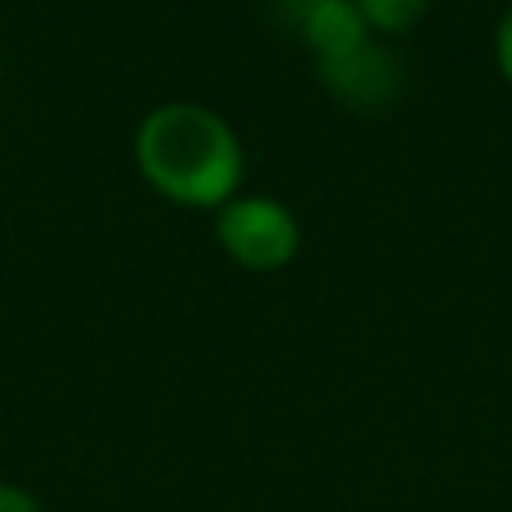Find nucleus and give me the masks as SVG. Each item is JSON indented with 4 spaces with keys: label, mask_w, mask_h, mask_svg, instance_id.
<instances>
[{
    "label": "nucleus",
    "mask_w": 512,
    "mask_h": 512,
    "mask_svg": "<svg viewBox=\"0 0 512 512\" xmlns=\"http://www.w3.org/2000/svg\"><path fill=\"white\" fill-rule=\"evenodd\" d=\"M0 512H45V504L36 490L18 486V481H0Z\"/></svg>",
    "instance_id": "obj_7"
},
{
    "label": "nucleus",
    "mask_w": 512,
    "mask_h": 512,
    "mask_svg": "<svg viewBox=\"0 0 512 512\" xmlns=\"http://www.w3.org/2000/svg\"><path fill=\"white\" fill-rule=\"evenodd\" d=\"M221 252L239 270L252 274H279L297 261L301 252V221L283 198L274 194H234L216 212L212 225Z\"/></svg>",
    "instance_id": "obj_2"
},
{
    "label": "nucleus",
    "mask_w": 512,
    "mask_h": 512,
    "mask_svg": "<svg viewBox=\"0 0 512 512\" xmlns=\"http://www.w3.org/2000/svg\"><path fill=\"white\" fill-rule=\"evenodd\" d=\"M315 5H324V0H270V9H274V14H279V23H288L292 32H297V27H301V18H306Z\"/></svg>",
    "instance_id": "obj_8"
},
{
    "label": "nucleus",
    "mask_w": 512,
    "mask_h": 512,
    "mask_svg": "<svg viewBox=\"0 0 512 512\" xmlns=\"http://www.w3.org/2000/svg\"><path fill=\"white\" fill-rule=\"evenodd\" d=\"M490 54H495V68L499 77L512 86V0L504 5V14H499L495 23V36H490Z\"/></svg>",
    "instance_id": "obj_6"
},
{
    "label": "nucleus",
    "mask_w": 512,
    "mask_h": 512,
    "mask_svg": "<svg viewBox=\"0 0 512 512\" xmlns=\"http://www.w3.org/2000/svg\"><path fill=\"white\" fill-rule=\"evenodd\" d=\"M315 72L337 104L360 108V113L364 108H369V113L373 108H387L391 99H400V90H405V68H400V59L391 54V45L378 41V36H369V41L355 45L342 59L315 63Z\"/></svg>",
    "instance_id": "obj_3"
},
{
    "label": "nucleus",
    "mask_w": 512,
    "mask_h": 512,
    "mask_svg": "<svg viewBox=\"0 0 512 512\" xmlns=\"http://www.w3.org/2000/svg\"><path fill=\"white\" fill-rule=\"evenodd\" d=\"M131 158L153 194L189 212H221L243 194L248 171L243 135L198 99H162L149 108L135 126Z\"/></svg>",
    "instance_id": "obj_1"
},
{
    "label": "nucleus",
    "mask_w": 512,
    "mask_h": 512,
    "mask_svg": "<svg viewBox=\"0 0 512 512\" xmlns=\"http://www.w3.org/2000/svg\"><path fill=\"white\" fill-rule=\"evenodd\" d=\"M369 36L373 32H369V23H364L355 0H324V5L310 9L297 27V41L306 45L315 63L342 59V54H351L355 45H364Z\"/></svg>",
    "instance_id": "obj_4"
},
{
    "label": "nucleus",
    "mask_w": 512,
    "mask_h": 512,
    "mask_svg": "<svg viewBox=\"0 0 512 512\" xmlns=\"http://www.w3.org/2000/svg\"><path fill=\"white\" fill-rule=\"evenodd\" d=\"M355 5H360V14H364V23H369V32L378 36V41H387V36L414 32V27L427 18L432 0H355Z\"/></svg>",
    "instance_id": "obj_5"
}]
</instances>
